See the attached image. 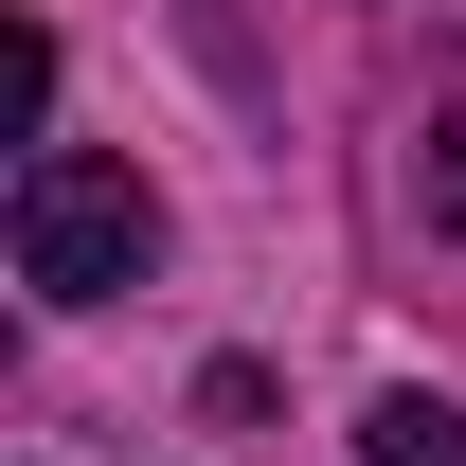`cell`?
<instances>
[{
	"label": "cell",
	"instance_id": "cell-1",
	"mask_svg": "<svg viewBox=\"0 0 466 466\" xmlns=\"http://www.w3.org/2000/svg\"><path fill=\"white\" fill-rule=\"evenodd\" d=\"M144 251H162L144 162H108V144H36V162H18V288L36 305H126Z\"/></svg>",
	"mask_w": 466,
	"mask_h": 466
},
{
	"label": "cell",
	"instance_id": "cell-2",
	"mask_svg": "<svg viewBox=\"0 0 466 466\" xmlns=\"http://www.w3.org/2000/svg\"><path fill=\"white\" fill-rule=\"evenodd\" d=\"M359 449H377V466H466V412H449V395H377Z\"/></svg>",
	"mask_w": 466,
	"mask_h": 466
},
{
	"label": "cell",
	"instance_id": "cell-3",
	"mask_svg": "<svg viewBox=\"0 0 466 466\" xmlns=\"http://www.w3.org/2000/svg\"><path fill=\"white\" fill-rule=\"evenodd\" d=\"M0 126H18V144H55V36H36V18L0 36Z\"/></svg>",
	"mask_w": 466,
	"mask_h": 466
},
{
	"label": "cell",
	"instance_id": "cell-4",
	"mask_svg": "<svg viewBox=\"0 0 466 466\" xmlns=\"http://www.w3.org/2000/svg\"><path fill=\"white\" fill-rule=\"evenodd\" d=\"M431 216L466 233V108H449V144H431Z\"/></svg>",
	"mask_w": 466,
	"mask_h": 466
}]
</instances>
